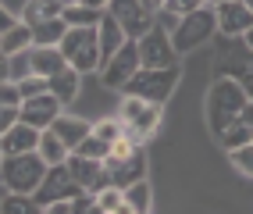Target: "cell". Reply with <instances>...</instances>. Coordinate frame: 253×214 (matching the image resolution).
I'll return each mask as SVG.
<instances>
[{"label":"cell","mask_w":253,"mask_h":214,"mask_svg":"<svg viewBox=\"0 0 253 214\" xmlns=\"http://www.w3.org/2000/svg\"><path fill=\"white\" fill-rule=\"evenodd\" d=\"M217 139H221V146H225V150L246 146V143H253V125H246V122L239 118V122H232V125H228V128H225V132L217 136Z\"/></svg>","instance_id":"27"},{"label":"cell","mask_w":253,"mask_h":214,"mask_svg":"<svg viewBox=\"0 0 253 214\" xmlns=\"http://www.w3.org/2000/svg\"><path fill=\"white\" fill-rule=\"evenodd\" d=\"M14 22H18V18H14V11L11 7H4V4H0V32H7Z\"/></svg>","instance_id":"37"},{"label":"cell","mask_w":253,"mask_h":214,"mask_svg":"<svg viewBox=\"0 0 253 214\" xmlns=\"http://www.w3.org/2000/svg\"><path fill=\"white\" fill-rule=\"evenodd\" d=\"M64 168L72 171V178L86 189V193H96L100 186H107L111 178H107V164L104 161H96V157H86V154H68V161H64Z\"/></svg>","instance_id":"12"},{"label":"cell","mask_w":253,"mask_h":214,"mask_svg":"<svg viewBox=\"0 0 253 214\" xmlns=\"http://www.w3.org/2000/svg\"><path fill=\"white\" fill-rule=\"evenodd\" d=\"M136 46H139V64L143 68H168V64H178V50L171 43V32L161 29L157 22L136 40Z\"/></svg>","instance_id":"7"},{"label":"cell","mask_w":253,"mask_h":214,"mask_svg":"<svg viewBox=\"0 0 253 214\" xmlns=\"http://www.w3.org/2000/svg\"><path fill=\"white\" fill-rule=\"evenodd\" d=\"M14 122H18V107H4V104H0V136H4Z\"/></svg>","instance_id":"36"},{"label":"cell","mask_w":253,"mask_h":214,"mask_svg":"<svg viewBox=\"0 0 253 214\" xmlns=\"http://www.w3.org/2000/svg\"><path fill=\"white\" fill-rule=\"evenodd\" d=\"M207 4H221V0H207Z\"/></svg>","instance_id":"44"},{"label":"cell","mask_w":253,"mask_h":214,"mask_svg":"<svg viewBox=\"0 0 253 214\" xmlns=\"http://www.w3.org/2000/svg\"><path fill=\"white\" fill-rule=\"evenodd\" d=\"M29 54H32V72L36 75H54V72H61L64 64V54H61V46H29Z\"/></svg>","instance_id":"19"},{"label":"cell","mask_w":253,"mask_h":214,"mask_svg":"<svg viewBox=\"0 0 253 214\" xmlns=\"http://www.w3.org/2000/svg\"><path fill=\"white\" fill-rule=\"evenodd\" d=\"M61 107H64V104H61L57 96L46 89V93H36V96H25V100L18 104V118H22V122H29L32 128H40V132H43V128H46V125L61 114Z\"/></svg>","instance_id":"13"},{"label":"cell","mask_w":253,"mask_h":214,"mask_svg":"<svg viewBox=\"0 0 253 214\" xmlns=\"http://www.w3.org/2000/svg\"><path fill=\"white\" fill-rule=\"evenodd\" d=\"M7 72H11V82H18L25 75H32V54L29 50H18L7 57Z\"/></svg>","instance_id":"32"},{"label":"cell","mask_w":253,"mask_h":214,"mask_svg":"<svg viewBox=\"0 0 253 214\" xmlns=\"http://www.w3.org/2000/svg\"><path fill=\"white\" fill-rule=\"evenodd\" d=\"M4 79H11V72H7V54H0V82Z\"/></svg>","instance_id":"39"},{"label":"cell","mask_w":253,"mask_h":214,"mask_svg":"<svg viewBox=\"0 0 253 214\" xmlns=\"http://www.w3.org/2000/svg\"><path fill=\"white\" fill-rule=\"evenodd\" d=\"M118 118H122L128 139L146 143L161 128V122H164V104H154V100H143V96L125 93L122 96V107H118Z\"/></svg>","instance_id":"3"},{"label":"cell","mask_w":253,"mask_h":214,"mask_svg":"<svg viewBox=\"0 0 253 214\" xmlns=\"http://www.w3.org/2000/svg\"><path fill=\"white\" fill-rule=\"evenodd\" d=\"M64 32H68V22L64 18L40 22V25H32V46H57Z\"/></svg>","instance_id":"25"},{"label":"cell","mask_w":253,"mask_h":214,"mask_svg":"<svg viewBox=\"0 0 253 214\" xmlns=\"http://www.w3.org/2000/svg\"><path fill=\"white\" fill-rule=\"evenodd\" d=\"M200 4H207V0H164V7L161 11H171V14H189V11H196Z\"/></svg>","instance_id":"35"},{"label":"cell","mask_w":253,"mask_h":214,"mask_svg":"<svg viewBox=\"0 0 253 214\" xmlns=\"http://www.w3.org/2000/svg\"><path fill=\"white\" fill-rule=\"evenodd\" d=\"M61 11H64L61 0H29V4L22 7V22L32 29V25H40V22L61 18Z\"/></svg>","instance_id":"21"},{"label":"cell","mask_w":253,"mask_h":214,"mask_svg":"<svg viewBox=\"0 0 253 214\" xmlns=\"http://www.w3.org/2000/svg\"><path fill=\"white\" fill-rule=\"evenodd\" d=\"M246 104H250V93L243 89V82L221 72L207 89V125H211V132L221 136L232 122H239Z\"/></svg>","instance_id":"1"},{"label":"cell","mask_w":253,"mask_h":214,"mask_svg":"<svg viewBox=\"0 0 253 214\" xmlns=\"http://www.w3.org/2000/svg\"><path fill=\"white\" fill-rule=\"evenodd\" d=\"M104 11H107V14H114V22L125 29V36H128V40H139L143 32L157 22V14L150 11L143 0H111Z\"/></svg>","instance_id":"9"},{"label":"cell","mask_w":253,"mask_h":214,"mask_svg":"<svg viewBox=\"0 0 253 214\" xmlns=\"http://www.w3.org/2000/svg\"><path fill=\"white\" fill-rule=\"evenodd\" d=\"M79 4H86V7H100V11H104L111 0H79Z\"/></svg>","instance_id":"40"},{"label":"cell","mask_w":253,"mask_h":214,"mask_svg":"<svg viewBox=\"0 0 253 214\" xmlns=\"http://www.w3.org/2000/svg\"><path fill=\"white\" fill-rule=\"evenodd\" d=\"M143 4H146V7H150V11H154V14H157V11H161V7H164V0H143Z\"/></svg>","instance_id":"42"},{"label":"cell","mask_w":253,"mask_h":214,"mask_svg":"<svg viewBox=\"0 0 253 214\" xmlns=\"http://www.w3.org/2000/svg\"><path fill=\"white\" fill-rule=\"evenodd\" d=\"M0 161H4V150H0Z\"/></svg>","instance_id":"46"},{"label":"cell","mask_w":253,"mask_h":214,"mask_svg":"<svg viewBox=\"0 0 253 214\" xmlns=\"http://www.w3.org/2000/svg\"><path fill=\"white\" fill-rule=\"evenodd\" d=\"M107 164V178L114 186H132L136 178H146V150H143V143L136 146L132 154H125V157H118V161H104Z\"/></svg>","instance_id":"14"},{"label":"cell","mask_w":253,"mask_h":214,"mask_svg":"<svg viewBox=\"0 0 253 214\" xmlns=\"http://www.w3.org/2000/svg\"><path fill=\"white\" fill-rule=\"evenodd\" d=\"M79 193H86V189L72 178V171L64 168V164H50L46 175H43V182H40V189L32 193V200H36L40 211H43L46 204H54V200H72V196H79Z\"/></svg>","instance_id":"8"},{"label":"cell","mask_w":253,"mask_h":214,"mask_svg":"<svg viewBox=\"0 0 253 214\" xmlns=\"http://www.w3.org/2000/svg\"><path fill=\"white\" fill-rule=\"evenodd\" d=\"M50 86H46V75H25V79H18V93H22V100L25 96H36V93H46Z\"/></svg>","instance_id":"33"},{"label":"cell","mask_w":253,"mask_h":214,"mask_svg":"<svg viewBox=\"0 0 253 214\" xmlns=\"http://www.w3.org/2000/svg\"><path fill=\"white\" fill-rule=\"evenodd\" d=\"M96 36H100V68L122 50V46L128 43V36H125V29L114 22V14H100V25H96Z\"/></svg>","instance_id":"15"},{"label":"cell","mask_w":253,"mask_h":214,"mask_svg":"<svg viewBox=\"0 0 253 214\" xmlns=\"http://www.w3.org/2000/svg\"><path fill=\"white\" fill-rule=\"evenodd\" d=\"M214 36H217V14H214V4H200L196 11L182 14L178 25L171 29V43H175L178 57H182V54H193L196 46H204V43L214 40Z\"/></svg>","instance_id":"4"},{"label":"cell","mask_w":253,"mask_h":214,"mask_svg":"<svg viewBox=\"0 0 253 214\" xmlns=\"http://www.w3.org/2000/svg\"><path fill=\"white\" fill-rule=\"evenodd\" d=\"M0 104H4V107H18V104H22L18 82H11V79H4V82H0Z\"/></svg>","instance_id":"34"},{"label":"cell","mask_w":253,"mask_h":214,"mask_svg":"<svg viewBox=\"0 0 253 214\" xmlns=\"http://www.w3.org/2000/svg\"><path fill=\"white\" fill-rule=\"evenodd\" d=\"M29 46H32V29L18 18V22H14L7 32H0V54H18V50H29Z\"/></svg>","instance_id":"23"},{"label":"cell","mask_w":253,"mask_h":214,"mask_svg":"<svg viewBox=\"0 0 253 214\" xmlns=\"http://www.w3.org/2000/svg\"><path fill=\"white\" fill-rule=\"evenodd\" d=\"M228 161H232V168L239 171L243 178H253V143H246V146H235V150H228Z\"/></svg>","instance_id":"29"},{"label":"cell","mask_w":253,"mask_h":214,"mask_svg":"<svg viewBox=\"0 0 253 214\" xmlns=\"http://www.w3.org/2000/svg\"><path fill=\"white\" fill-rule=\"evenodd\" d=\"M93 136H100L104 143H114V139H122L125 136V125H122V118H104V122H93Z\"/></svg>","instance_id":"30"},{"label":"cell","mask_w":253,"mask_h":214,"mask_svg":"<svg viewBox=\"0 0 253 214\" xmlns=\"http://www.w3.org/2000/svg\"><path fill=\"white\" fill-rule=\"evenodd\" d=\"M40 154H43L46 164H64V161H68V154H72V146L64 143L54 128H43V132H40Z\"/></svg>","instance_id":"24"},{"label":"cell","mask_w":253,"mask_h":214,"mask_svg":"<svg viewBox=\"0 0 253 214\" xmlns=\"http://www.w3.org/2000/svg\"><path fill=\"white\" fill-rule=\"evenodd\" d=\"M243 46H246V50H253V25L243 32Z\"/></svg>","instance_id":"41"},{"label":"cell","mask_w":253,"mask_h":214,"mask_svg":"<svg viewBox=\"0 0 253 214\" xmlns=\"http://www.w3.org/2000/svg\"><path fill=\"white\" fill-rule=\"evenodd\" d=\"M93 200H96V214H128V204H125V189L122 186H100L93 193Z\"/></svg>","instance_id":"20"},{"label":"cell","mask_w":253,"mask_h":214,"mask_svg":"<svg viewBox=\"0 0 253 214\" xmlns=\"http://www.w3.org/2000/svg\"><path fill=\"white\" fill-rule=\"evenodd\" d=\"M75 154H86V157H96V161H107V154H111V143H104L100 136H93V128H89V136L75 146Z\"/></svg>","instance_id":"31"},{"label":"cell","mask_w":253,"mask_h":214,"mask_svg":"<svg viewBox=\"0 0 253 214\" xmlns=\"http://www.w3.org/2000/svg\"><path fill=\"white\" fill-rule=\"evenodd\" d=\"M125 204H128V214H150L154 211V189H150L146 178H136L132 186H125Z\"/></svg>","instance_id":"22"},{"label":"cell","mask_w":253,"mask_h":214,"mask_svg":"<svg viewBox=\"0 0 253 214\" xmlns=\"http://www.w3.org/2000/svg\"><path fill=\"white\" fill-rule=\"evenodd\" d=\"M139 68H143V64H139V46H136V40H128L122 50L100 68V79H104L107 89H125V82L136 75Z\"/></svg>","instance_id":"10"},{"label":"cell","mask_w":253,"mask_h":214,"mask_svg":"<svg viewBox=\"0 0 253 214\" xmlns=\"http://www.w3.org/2000/svg\"><path fill=\"white\" fill-rule=\"evenodd\" d=\"M4 196H7V186H4V182H0V204H4Z\"/></svg>","instance_id":"43"},{"label":"cell","mask_w":253,"mask_h":214,"mask_svg":"<svg viewBox=\"0 0 253 214\" xmlns=\"http://www.w3.org/2000/svg\"><path fill=\"white\" fill-rule=\"evenodd\" d=\"M57 46H61L64 61H68L75 72H82V75L100 72V36H96V25H68V32L61 36Z\"/></svg>","instance_id":"5"},{"label":"cell","mask_w":253,"mask_h":214,"mask_svg":"<svg viewBox=\"0 0 253 214\" xmlns=\"http://www.w3.org/2000/svg\"><path fill=\"white\" fill-rule=\"evenodd\" d=\"M178 82H182V64H168V68H139L125 82L122 93L143 96V100H154V104H168L171 93L178 89Z\"/></svg>","instance_id":"6"},{"label":"cell","mask_w":253,"mask_h":214,"mask_svg":"<svg viewBox=\"0 0 253 214\" xmlns=\"http://www.w3.org/2000/svg\"><path fill=\"white\" fill-rule=\"evenodd\" d=\"M239 118H243V122H246V125H253V100H250V104H246V107H243V114H239Z\"/></svg>","instance_id":"38"},{"label":"cell","mask_w":253,"mask_h":214,"mask_svg":"<svg viewBox=\"0 0 253 214\" xmlns=\"http://www.w3.org/2000/svg\"><path fill=\"white\" fill-rule=\"evenodd\" d=\"M214 14H217V36L225 40H243V32L253 25V11L246 0H221V4H214Z\"/></svg>","instance_id":"11"},{"label":"cell","mask_w":253,"mask_h":214,"mask_svg":"<svg viewBox=\"0 0 253 214\" xmlns=\"http://www.w3.org/2000/svg\"><path fill=\"white\" fill-rule=\"evenodd\" d=\"M246 4H250V11H253V0H246Z\"/></svg>","instance_id":"45"},{"label":"cell","mask_w":253,"mask_h":214,"mask_svg":"<svg viewBox=\"0 0 253 214\" xmlns=\"http://www.w3.org/2000/svg\"><path fill=\"white\" fill-rule=\"evenodd\" d=\"M46 86H50V93H54L64 107H68V104L75 100V96L82 93V72H75L72 64H64L61 72H54V75L46 79Z\"/></svg>","instance_id":"17"},{"label":"cell","mask_w":253,"mask_h":214,"mask_svg":"<svg viewBox=\"0 0 253 214\" xmlns=\"http://www.w3.org/2000/svg\"><path fill=\"white\" fill-rule=\"evenodd\" d=\"M36 211H40V204L29 193H11V189L4 196V204H0V214H36Z\"/></svg>","instance_id":"28"},{"label":"cell","mask_w":253,"mask_h":214,"mask_svg":"<svg viewBox=\"0 0 253 214\" xmlns=\"http://www.w3.org/2000/svg\"><path fill=\"white\" fill-rule=\"evenodd\" d=\"M100 7H86V4H64L61 11V18L68 22V25H100Z\"/></svg>","instance_id":"26"},{"label":"cell","mask_w":253,"mask_h":214,"mask_svg":"<svg viewBox=\"0 0 253 214\" xmlns=\"http://www.w3.org/2000/svg\"><path fill=\"white\" fill-rule=\"evenodd\" d=\"M72 4H79V0H72Z\"/></svg>","instance_id":"47"},{"label":"cell","mask_w":253,"mask_h":214,"mask_svg":"<svg viewBox=\"0 0 253 214\" xmlns=\"http://www.w3.org/2000/svg\"><path fill=\"white\" fill-rule=\"evenodd\" d=\"M0 150L4 154H25V150H40V128H32L29 122H14L4 136H0Z\"/></svg>","instance_id":"16"},{"label":"cell","mask_w":253,"mask_h":214,"mask_svg":"<svg viewBox=\"0 0 253 214\" xmlns=\"http://www.w3.org/2000/svg\"><path fill=\"white\" fill-rule=\"evenodd\" d=\"M46 128H54V132H57V136H61L64 143H68L72 150H75V146H79L82 139L89 136V128H93V122H86V118H72V114H57V118L50 122Z\"/></svg>","instance_id":"18"},{"label":"cell","mask_w":253,"mask_h":214,"mask_svg":"<svg viewBox=\"0 0 253 214\" xmlns=\"http://www.w3.org/2000/svg\"><path fill=\"white\" fill-rule=\"evenodd\" d=\"M50 164L43 161L40 150H25V154H4L0 161V182H4L11 193H36L43 175H46Z\"/></svg>","instance_id":"2"}]
</instances>
